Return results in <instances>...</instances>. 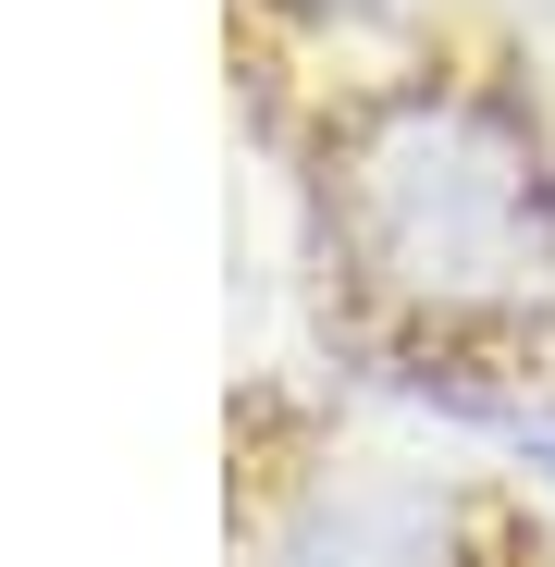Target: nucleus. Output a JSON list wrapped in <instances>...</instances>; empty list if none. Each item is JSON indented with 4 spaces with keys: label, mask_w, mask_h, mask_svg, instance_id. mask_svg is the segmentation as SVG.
<instances>
[{
    "label": "nucleus",
    "mask_w": 555,
    "mask_h": 567,
    "mask_svg": "<svg viewBox=\"0 0 555 567\" xmlns=\"http://www.w3.org/2000/svg\"><path fill=\"white\" fill-rule=\"evenodd\" d=\"M482 420H494V432H518V456L555 482V420H518V408H482Z\"/></svg>",
    "instance_id": "1"
}]
</instances>
